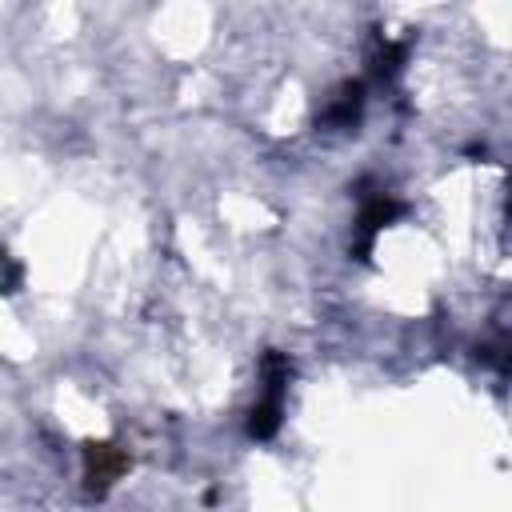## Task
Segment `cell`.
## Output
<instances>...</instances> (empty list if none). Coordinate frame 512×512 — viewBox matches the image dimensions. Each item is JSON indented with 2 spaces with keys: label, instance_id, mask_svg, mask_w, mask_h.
<instances>
[{
  "label": "cell",
  "instance_id": "5b68a950",
  "mask_svg": "<svg viewBox=\"0 0 512 512\" xmlns=\"http://www.w3.org/2000/svg\"><path fill=\"white\" fill-rule=\"evenodd\" d=\"M400 64H404V44H396V40H384L380 44V52H376V76L380 80H392L396 72H400Z\"/></svg>",
  "mask_w": 512,
  "mask_h": 512
},
{
  "label": "cell",
  "instance_id": "8992f818",
  "mask_svg": "<svg viewBox=\"0 0 512 512\" xmlns=\"http://www.w3.org/2000/svg\"><path fill=\"white\" fill-rule=\"evenodd\" d=\"M508 204H512V184H508Z\"/></svg>",
  "mask_w": 512,
  "mask_h": 512
},
{
  "label": "cell",
  "instance_id": "3957f363",
  "mask_svg": "<svg viewBox=\"0 0 512 512\" xmlns=\"http://www.w3.org/2000/svg\"><path fill=\"white\" fill-rule=\"evenodd\" d=\"M404 212V204L400 200H392V196H368L364 204H360V216H356V240H352V256L356 260H368L372 256V244H376V236L396 220Z\"/></svg>",
  "mask_w": 512,
  "mask_h": 512
},
{
  "label": "cell",
  "instance_id": "7a4b0ae2",
  "mask_svg": "<svg viewBox=\"0 0 512 512\" xmlns=\"http://www.w3.org/2000/svg\"><path fill=\"white\" fill-rule=\"evenodd\" d=\"M128 472V452L112 440H88L84 444V488L88 496H104L120 476Z\"/></svg>",
  "mask_w": 512,
  "mask_h": 512
},
{
  "label": "cell",
  "instance_id": "277c9868",
  "mask_svg": "<svg viewBox=\"0 0 512 512\" xmlns=\"http://www.w3.org/2000/svg\"><path fill=\"white\" fill-rule=\"evenodd\" d=\"M360 108H364V84L360 80H348L340 84V92L332 96L328 112L320 116V124H336V128H352L360 120Z\"/></svg>",
  "mask_w": 512,
  "mask_h": 512
},
{
  "label": "cell",
  "instance_id": "6da1fadb",
  "mask_svg": "<svg viewBox=\"0 0 512 512\" xmlns=\"http://www.w3.org/2000/svg\"><path fill=\"white\" fill-rule=\"evenodd\" d=\"M288 380H292V360L276 348H268L260 356V400L248 412V436L252 440H272L280 432L284 420V396H288Z\"/></svg>",
  "mask_w": 512,
  "mask_h": 512
}]
</instances>
